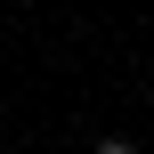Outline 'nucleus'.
I'll return each instance as SVG.
<instances>
[]
</instances>
